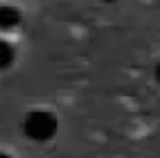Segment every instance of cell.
I'll use <instances>...</instances> for the list:
<instances>
[{"label":"cell","instance_id":"1","mask_svg":"<svg viewBox=\"0 0 160 158\" xmlns=\"http://www.w3.org/2000/svg\"><path fill=\"white\" fill-rule=\"evenodd\" d=\"M22 130L29 140L46 143L57 134V116L48 110H33L24 116Z\"/></svg>","mask_w":160,"mask_h":158},{"label":"cell","instance_id":"2","mask_svg":"<svg viewBox=\"0 0 160 158\" xmlns=\"http://www.w3.org/2000/svg\"><path fill=\"white\" fill-rule=\"evenodd\" d=\"M20 22V11L16 7H0V29H11Z\"/></svg>","mask_w":160,"mask_h":158},{"label":"cell","instance_id":"3","mask_svg":"<svg viewBox=\"0 0 160 158\" xmlns=\"http://www.w3.org/2000/svg\"><path fill=\"white\" fill-rule=\"evenodd\" d=\"M11 57H13L11 46H7L5 42H0V68H2V66H7V64L11 62Z\"/></svg>","mask_w":160,"mask_h":158},{"label":"cell","instance_id":"4","mask_svg":"<svg viewBox=\"0 0 160 158\" xmlns=\"http://www.w3.org/2000/svg\"><path fill=\"white\" fill-rule=\"evenodd\" d=\"M156 79H158V81H160V62H158V64H156Z\"/></svg>","mask_w":160,"mask_h":158},{"label":"cell","instance_id":"5","mask_svg":"<svg viewBox=\"0 0 160 158\" xmlns=\"http://www.w3.org/2000/svg\"><path fill=\"white\" fill-rule=\"evenodd\" d=\"M101 3H116V0H101Z\"/></svg>","mask_w":160,"mask_h":158},{"label":"cell","instance_id":"6","mask_svg":"<svg viewBox=\"0 0 160 158\" xmlns=\"http://www.w3.org/2000/svg\"><path fill=\"white\" fill-rule=\"evenodd\" d=\"M0 158H9V156H7V154H0Z\"/></svg>","mask_w":160,"mask_h":158}]
</instances>
